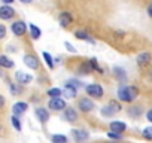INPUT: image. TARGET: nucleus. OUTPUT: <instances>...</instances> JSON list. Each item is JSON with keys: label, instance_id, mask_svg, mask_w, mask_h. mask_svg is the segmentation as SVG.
<instances>
[{"label": "nucleus", "instance_id": "nucleus-1", "mask_svg": "<svg viewBox=\"0 0 152 143\" xmlns=\"http://www.w3.org/2000/svg\"><path fill=\"white\" fill-rule=\"evenodd\" d=\"M137 96H139V90L136 87L121 84V87L118 88V98L124 103H133L137 98Z\"/></svg>", "mask_w": 152, "mask_h": 143}, {"label": "nucleus", "instance_id": "nucleus-2", "mask_svg": "<svg viewBox=\"0 0 152 143\" xmlns=\"http://www.w3.org/2000/svg\"><path fill=\"white\" fill-rule=\"evenodd\" d=\"M121 110V104L118 103V101H115V100H110L103 109H102V115L103 116H112V115H115L116 112H119Z\"/></svg>", "mask_w": 152, "mask_h": 143}, {"label": "nucleus", "instance_id": "nucleus-3", "mask_svg": "<svg viewBox=\"0 0 152 143\" xmlns=\"http://www.w3.org/2000/svg\"><path fill=\"white\" fill-rule=\"evenodd\" d=\"M85 91L91 97H96V98H102L103 97V88L99 84H90V85H87Z\"/></svg>", "mask_w": 152, "mask_h": 143}, {"label": "nucleus", "instance_id": "nucleus-4", "mask_svg": "<svg viewBox=\"0 0 152 143\" xmlns=\"http://www.w3.org/2000/svg\"><path fill=\"white\" fill-rule=\"evenodd\" d=\"M15 14H17V12H15V9H14L11 5H3V6H0V20L8 21V20L14 18Z\"/></svg>", "mask_w": 152, "mask_h": 143}, {"label": "nucleus", "instance_id": "nucleus-5", "mask_svg": "<svg viewBox=\"0 0 152 143\" xmlns=\"http://www.w3.org/2000/svg\"><path fill=\"white\" fill-rule=\"evenodd\" d=\"M72 136H73L76 143H84L90 139V133L87 130H76L75 128V130H72Z\"/></svg>", "mask_w": 152, "mask_h": 143}, {"label": "nucleus", "instance_id": "nucleus-6", "mask_svg": "<svg viewBox=\"0 0 152 143\" xmlns=\"http://www.w3.org/2000/svg\"><path fill=\"white\" fill-rule=\"evenodd\" d=\"M11 30L15 36H24L26 31H27V24L24 21H15L12 26H11Z\"/></svg>", "mask_w": 152, "mask_h": 143}, {"label": "nucleus", "instance_id": "nucleus-7", "mask_svg": "<svg viewBox=\"0 0 152 143\" xmlns=\"http://www.w3.org/2000/svg\"><path fill=\"white\" fill-rule=\"evenodd\" d=\"M48 107H49L51 110H64V109H66V101H64L61 97H54V98L49 100Z\"/></svg>", "mask_w": 152, "mask_h": 143}, {"label": "nucleus", "instance_id": "nucleus-8", "mask_svg": "<svg viewBox=\"0 0 152 143\" xmlns=\"http://www.w3.org/2000/svg\"><path fill=\"white\" fill-rule=\"evenodd\" d=\"M24 64H26L28 69H31V70L39 69V60H37V57L33 55V54H26V55H24Z\"/></svg>", "mask_w": 152, "mask_h": 143}, {"label": "nucleus", "instance_id": "nucleus-9", "mask_svg": "<svg viewBox=\"0 0 152 143\" xmlns=\"http://www.w3.org/2000/svg\"><path fill=\"white\" fill-rule=\"evenodd\" d=\"M136 61H137V66L139 67H148L151 64V61H152V55L149 52H142V54L137 55V60Z\"/></svg>", "mask_w": 152, "mask_h": 143}, {"label": "nucleus", "instance_id": "nucleus-10", "mask_svg": "<svg viewBox=\"0 0 152 143\" xmlns=\"http://www.w3.org/2000/svg\"><path fill=\"white\" fill-rule=\"evenodd\" d=\"M72 21H73V18H72L70 12H67V11L60 12V15H58V23H60V26H61V27H64V28H66V27H69Z\"/></svg>", "mask_w": 152, "mask_h": 143}, {"label": "nucleus", "instance_id": "nucleus-11", "mask_svg": "<svg viewBox=\"0 0 152 143\" xmlns=\"http://www.w3.org/2000/svg\"><path fill=\"white\" fill-rule=\"evenodd\" d=\"M109 128H110V131H115V133L122 134L127 130V124L125 122H121V121H112L109 124Z\"/></svg>", "mask_w": 152, "mask_h": 143}, {"label": "nucleus", "instance_id": "nucleus-12", "mask_svg": "<svg viewBox=\"0 0 152 143\" xmlns=\"http://www.w3.org/2000/svg\"><path fill=\"white\" fill-rule=\"evenodd\" d=\"M64 119L69 121V122H76L78 121V113H76V110L73 107H67L64 109Z\"/></svg>", "mask_w": 152, "mask_h": 143}, {"label": "nucleus", "instance_id": "nucleus-13", "mask_svg": "<svg viewBox=\"0 0 152 143\" xmlns=\"http://www.w3.org/2000/svg\"><path fill=\"white\" fill-rule=\"evenodd\" d=\"M27 109H28V104L26 103V101H18V103H15L14 104V107H12V112H14V115H23V113H26L27 112Z\"/></svg>", "mask_w": 152, "mask_h": 143}, {"label": "nucleus", "instance_id": "nucleus-14", "mask_svg": "<svg viewBox=\"0 0 152 143\" xmlns=\"http://www.w3.org/2000/svg\"><path fill=\"white\" fill-rule=\"evenodd\" d=\"M79 109L82 110V112H91L93 109H94V103L90 100V98H81L79 100Z\"/></svg>", "mask_w": 152, "mask_h": 143}, {"label": "nucleus", "instance_id": "nucleus-15", "mask_svg": "<svg viewBox=\"0 0 152 143\" xmlns=\"http://www.w3.org/2000/svg\"><path fill=\"white\" fill-rule=\"evenodd\" d=\"M75 37H76V39H79V40H87V42L96 45V40H94L87 31H84V30H76V31H75Z\"/></svg>", "mask_w": 152, "mask_h": 143}, {"label": "nucleus", "instance_id": "nucleus-16", "mask_svg": "<svg viewBox=\"0 0 152 143\" xmlns=\"http://www.w3.org/2000/svg\"><path fill=\"white\" fill-rule=\"evenodd\" d=\"M15 79L18 81V84H30L33 81V76L24 73V72H17V73H15Z\"/></svg>", "mask_w": 152, "mask_h": 143}, {"label": "nucleus", "instance_id": "nucleus-17", "mask_svg": "<svg viewBox=\"0 0 152 143\" xmlns=\"http://www.w3.org/2000/svg\"><path fill=\"white\" fill-rule=\"evenodd\" d=\"M61 93H63V94H64L67 98H75V97H76V88H75L73 85L67 84V82H66L64 88L61 90Z\"/></svg>", "mask_w": 152, "mask_h": 143}, {"label": "nucleus", "instance_id": "nucleus-18", "mask_svg": "<svg viewBox=\"0 0 152 143\" xmlns=\"http://www.w3.org/2000/svg\"><path fill=\"white\" fill-rule=\"evenodd\" d=\"M36 116H37V119H39L42 124H45V122L49 119V112H48L45 107H37V109H36Z\"/></svg>", "mask_w": 152, "mask_h": 143}, {"label": "nucleus", "instance_id": "nucleus-19", "mask_svg": "<svg viewBox=\"0 0 152 143\" xmlns=\"http://www.w3.org/2000/svg\"><path fill=\"white\" fill-rule=\"evenodd\" d=\"M28 30H30V36H31V39H34V40L40 39V36H42V31H40V28H39L37 26H34V24H30V26H28Z\"/></svg>", "mask_w": 152, "mask_h": 143}, {"label": "nucleus", "instance_id": "nucleus-20", "mask_svg": "<svg viewBox=\"0 0 152 143\" xmlns=\"http://www.w3.org/2000/svg\"><path fill=\"white\" fill-rule=\"evenodd\" d=\"M113 73H115V76L119 79V82H125L127 81V73H125V70L124 69H121V67H115L113 69Z\"/></svg>", "mask_w": 152, "mask_h": 143}, {"label": "nucleus", "instance_id": "nucleus-21", "mask_svg": "<svg viewBox=\"0 0 152 143\" xmlns=\"http://www.w3.org/2000/svg\"><path fill=\"white\" fill-rule=\"evenodd\" d=\"M0 67H3V69H12L14 67V61L11 58H8L6 55H0Z\"/></svg>", "mask_w": 152, "mask_h": 143}, {"label": "nucleus", "instance_id": "nucleus-22", "mask_svg": "<svg viewBox=\"0 0 152 143\" xmlns=\"http://www.w3.org/2000/svg\"><path fill=\"white\" fill-rule=\"evenodd\" d=\"M142 112H143V109H142L140 106H133V107H130V109H128V115H130V116H133V118L140 116V115H142Z\"/></svg>", "mask_w": 152, "mask_h": 143}, {"label": "nucleus", "instance_id": "nucleus-23", "mask_svg": "<svg viewBox=\"0 0 152 143\" xmlns=\"http://www.w3.org/2000/svg\"><path fill=\"white\" fill-rule=\"evenodd\" d=\"M42 57H43V60H45V63L48 64V67H49V69H54V60H52V57H51V54L45 51V52L42 54Z\"/></svg>", "mask_w": 152, "mask_h": 143}, {"label": "nucleus", "instance_id": "nucleus-24", "mask_svg": "<svg viewBox=\"0 0 152 143\" xmlns=\"http://www.w3.org/2000/svg\"><path fill=\"white\" fill-rule=\"evenodd\" d=\"M52 143H67V137L63 134H54L52 136Z\"/></svg>", "mask_w": 152, "mask_h": 143}, {"label": "nucleus", "instance_id": "nucleus-25", "mask_svg": "<svg viewBox=\"0 0 152 143\" xmlns=\"http://www.w3.org/2000/svg\"><path fill=\"white\" fill-rule=\"evenodd\" d=\"M51 98H54V97H60L63 93H61V90L60 88H51V90H48V93H46Z\"/></svg>", "mask_w": 152, "mask_h": 143}, {"label": "nucleus", "instance_id": "nucleus-26", "mask_svg": "<svg viewBox=\"0 0 152 143\" xmlns=\"http://www.w3.org/2000/svg\"><path fill=\"white\" fill-rule=\"evenodd\" d=\"M11 122H12V125L15 127V130H17V131H21V122H20V119H18V116H17V115L11 116Z\"/></svg>", "mask_w": 152, "mask_h": 143}, {"label": "nucleus", "instance_id": "nucleus-27", "mask_svg": "<svg viewBox=\"0 0 152 143\" xmlns=\"http://www.w3.org/2000/svg\"><path fill=\"white\" fill-rule=\"evenodd\" d=\"M142 136H143L146 140H152V127H146V128L142 131Z\"/></svg>", "mask_w": 152, "mask_h": 143}, {"label": "nucleus", "instance_id": "nucleus-28", "mask_svg": "<svg viewBox=\"0 0 152 143\" xmlns=\"http://www.w3.org/2000/svg\"><path fill=\"white\" fill-rule=\"evenodd\" d=\"M90 64H91L93 70H97V72H100V73H103V69L99 66V63H97V58H91V60H90Z\"/></svg>", "mask_w": 152, "mask_h": 143}, {"label": "nucleus", "instance_id": "nucleus-29", "mask_svg": "<svg viewBox=\"0 0 152 143\" xmlns=\"http://www.w3.org/2000/svg\"><path fill=\"white\" fill-rule=\"evenodd\" d=\"M107 137L112 139V140H121V139H122V134L115 133V131H109V133H107Z\"/></svg>", "mask_w": 152, "mask_h": 143}, {"label": "nucleus", "instance_id": "nucleus-30", "mask_svg": "<svg viewBox=\"0 0 152 143\" xmlns=\"http://www.w3.org/2000/svg\"><path fill=\"white\" fill-rule=\"evenodd\" d=\"M67 84L73 85L75 88H82V84H81L79 81H76V79H70V81H67Z\"/></svg>", "mask_w": 152, "mask_h": 143}, {"label": "nucleus", "instance_id": "nucleus-31", "mask_svg": "<svg viewBox=\"0 0 152 143\" xmlns=\"http://www.w3.org/2000/svg\"><path fill=\"white\" fill-rule=\"evenodd\" d=\"M64 46L67 48V51H70V52H73V54L76 52V48H75L72 43H69V42H64Z\"/></svg>", "mask_w": 152, "mask_h": 143}, {"label": "nucleus", "instance_id": "nucleus-32", "mask_svg": "<svg viewBox=\"0 0 152 143\" xmlns=\"http://www.w3.org/2000/svg\"><path fill=\"white\" fill-rule=\"evenodd\" d=\"M6 36V27L3 24H0V39H3Z\"/></svg>", "mask_w": 152, "mask_h": 143}, {"label": "nucleus", "instance_id": "nucleus-33", "mask_svg": "<svg viewBox=\"0 0 152 143\" xmlns=\"http://www.w3.org/2000/svg\"><path fill=\"white\" fill-rule=\"evenodd\" d=\"M146 12H148V15H149V17L152 18V2H151V3L148 5V8H146Z\"/></svg>", "mask_w": 152, "mask_h": 143}, {"label": "nucleus", "instance_id": "nucleus-34", "mask_svg": "<svg viewBox=\"0 0 152 143\" xmlns=\"http://www.w3.org/2000/svg\"><path fill=\"white\" fill-rule=\"evenodd\" d=\"M146 119H148L149 122H152V109L148 110V113H146Z\"/></svg>", "mask_w": 152, "mask_h": 143}, {"label": "nucleus", "instance_id": "nucleus-35", "mask_svg": "<svg viewBox=\"0 0 152 143\" xmlns=\"http://www.w3.org/2000/svg\"><path fill=\"white\" fill-rule=\"evenodd\" d=\"M5 106V97L3 96H0V109H2Z\"/></svg>", "mask_w": 152, "mask_h": 143}, {"label": "nucleus", "instance_id": "nucleus-36", "mask_svg": "<svg viewBox=\"0 0 152 143\" xmlns=\"http://www.w3.org/2000/svg\"><path fill=\"white\" fill-rule=\"evenodd\" d=\"M0 2H3V5H12L14 0H0Z\"/></svg>", "mask_w": 152, "mask_h": 143}, {"label": "nucleus", "instance_id": "nucleus-37", "mask_svg": "<svg viewBox=\"0 0 152 143\" xmlns=\"http://www.w3.org/2000/svg\"><path fill=\"white\" fill-rule=\"evenodd\" d=\"M20 2H21V3H26V5H28V3H31V2H33V0H20Z\"/></svg>", "mask_w": 152, "mask_h": 143}, {"label": "nucleus", "instance_id": "nucleus-38", "mask_svg": "<svg viewBox=\"0 0 152 143\" xmlns=\"http://www.w3.org/2000/svg\"><path fill=\"white\" fill-rule=\"evenodd\" d=\"M148 78H149V81H152V69L149 70V73H148Z\"/></svg>", "mask_w": 152, "mask_h": 143}, {"label": "nucleus", "instance_id": "nucleus-39", "mask_svg": "<svg viewBox=\"0 0 152 143\" xmlns=\"http://www.w3.org/2000/svg\"><path fill=\"white\" fill-rule=\"evenodd\" d=\"M0 130H2V125H0Z\"/></svg>", "mask_w": 152, "mask_h": 143}, {"label": "nucleus", "instance_id": "nucleus-40", "mask_svg": "<svg viewBox=\"0 0 152 143\" xmlns=\"http://www.w3.org/2000/svg\"><path fill=\"white\" fill-rule=\"evenodd\" d=\"M112 143H116V142H112Z\"/></svg>", "mask_w": 152, "mask_h": 143}]
</instances>
